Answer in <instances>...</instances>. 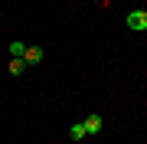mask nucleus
<instances>
[{
  "mask_svg": "<svg viewBox=\"0 0 147 144\" xmlns=\"http://www.w3.org/2000/svg\"><path fill=\"white\" fill-rule=\"evenodd\" d=\"M72 141H82V138H88V131H85V124H72Z\"/></svg>",
  "mask_w": 147,
  "mask_h": 144,
  "instance_id": "423d86ee",
  "label": "nucleus"
},
{
  "mask_svg": "<svg viewBox=\"0 0 147 144\" xmlns=\"http://www.w3.org/2000/svg\"><path fill=\"white\" fill-rule=\"evenodd\" d=\"M10 56H13V59H23V56H26V43H20V39L10 43Z\"/></svg>",
  "mask_w": 147,
  "mask_h": 144,
  "instance_id": "20e7f679",
  "label": "nucleus"
},
{
  "mask_svg": "<svg viewBox=\"0 0 147 144\" xmlns=\"http://www.w3.org/2000/svg\"><path fill=\"white\" fill-rule=\"evenodd\" d=\"M127 30H134V33L147 30V10H131L127 13Z\"/></svg>",
  "mask_w": 147,
  "mask_h": 144,
  "instance_id": "f257e3e1",
  "label": "nucleus"
},
{
  "mask_svg": "<svg viewBox=\"0 0 147 144\" xmlns=\"http://www.w3.org/2000/svg\"><path fill=\"white\" fill-rule=\"evenodd\" d=\"M85 131H88V134H98L101 131V124H105V121H101V115H88V118H85Z\"/></svg>",
  "mask_w": 147,
  "mask_h": 144,
  "instance_id": "f03ea898",
  "label": "nucleus"
},
{
  "mask_svg": "<svg viewBox=\"0 0 147 144\" xmlns=\"http://www.w3.org/2000/svg\"><path fill=\"white\" fill-rule=\"evenodd\" d=\"M26 69V59H10V75H23Z\"/></svg>",
  "mask_w": 147,
  "mask_h": 144,
  "instance_id": "39448f33",
  "label": "nucleus"
},
{
  "mask_svg": "<svg viewBox=\"0 0 147 144\" xmlns=\"http://www.w3.org/2000/svg\"><path fill=\"white\" fill-rule=\"evenodd\" d=\"M23 59H26L30 66H36V62H42V49L39 46H26V56H23Z\"/></svg>",
  "mask_w": 147,
  "mask_h": 144,
  "instance_id": "7ed1b4c3",
  "label": "nucleus"
}]
</instances>
